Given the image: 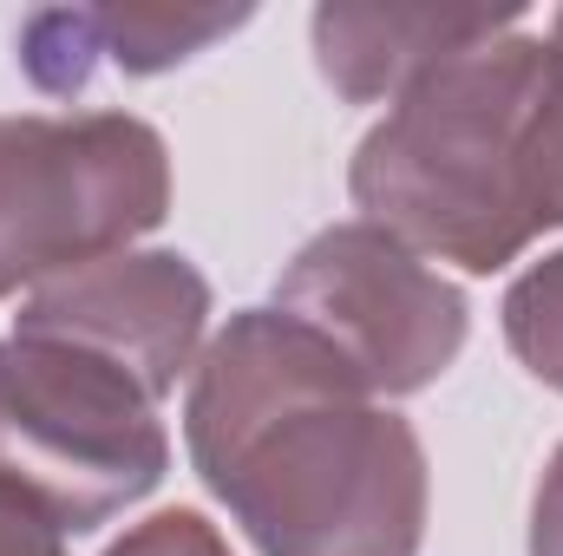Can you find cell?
<instances>
[{
  "instance_id": "cell-1",
  "label": "cell",
  "mask_w": 563,
  "mask_h": 556,
  "mask_svg": "<svg viewBox=\"0 0 563 556\" xmlns=\"http://www.w3.org/2000/svg\"><path fill=\"white\" fill-rule=\"evenodd\" d=\"M184 445L263 556H420L426 445L361 374L282 308L210 334L184 393Z\"/></svg>"
},
{
  "instance_id": "cell-2",
  "label": "cell",
  "mask_w": 563,
  "mask_h": 556,
  "mask_svg": "<svg viewBox=\"0 0 563 556\" xmlns=\"http://www.w3.org/2000/svg\"><path fill=\"white\" fill-rule=\"evenodd\" d=\"M538 66L544 40L498 33L407 86L354 151L347 190L361 223L465 276L511 269L538 243L518 184V138Z\"/></svg>"
},
{
  "instance_id": "cell-3",
  "label": "cell",
  "mask_w": 563,
  "mask_h": 556,
  "mask_svg": "<svg viewBox=\"0 0 563 556\" xmlns=\"http://www.w3.org/2000/svg\"><path fill=\"white\" fill-rule=\"evenodd\" d=\"M170 471L157 400L66 341H0V504L86 537L125 518Z\"/></svg>"
},
{
  "instance_id": "cell-4",
  "label": "cell",
  "mask_w": 563,
  "mask_h": 556,
  "mask_svg": "<svg viewBox=\"0 0 563 556\" xmlns=\"http://www.w3.org/2000/svg\"><path fill=\"white\" fill-rule=\"evenodd\" d=\"M170 216V151L132 112L0 119V301L125 256Z\"/></svg>"
},
{
  "instance_id": "cell-5",
  "label": "cell",
  "mask_w": 563,
  "mask_h": 556,
  "mask_svg": "<svg viewBox=\"0 0 563 556\" xmlns=\"http://www.w3.org/2000/svg\"><path fill=\"white\" fill-rule=\"evenodd\" d=\"M269 308L321 334L374 400H407L432 387L472 334L465 288L374 223H334L301 243Z\"/></svg>"
},
{
  "instance_id": "cell-6",
  "label": "cell",
  "mask_w": 563,
  "mask_h": 556,
  "mask_svg": "<svg viewBox=\"0 0 563 556\" xmlns=\"http://www.w3.org/2000/svg\"><path fill=\"white\" fill-rule=\"evenodd\" d=\"M13 334L99 354L164 407L210 347V281L177 249H125L33 288L13 314Z\"/></svg>"
},
{
  "instance_id": "cell-7",
  "label": "cell",
  "mask_w": 563,
  "mask_h": 556,
  "mask_svg": "<svg viewBox=\"0 0 563 556\" xmlns=\"http://www.w3.org/2000/svg\"><path fill=\"white\" fill-rule=\"evenodd\" d=\"M518 13H485V7H314L308 33H314V66L321 79L354 99V105H374V99H400L407 86H420L432 66L511 33Z\"/></svg>"
},
{
  "instance_id": "cell-8",
  "label": "cell",
  "mask_w": 563,
  "mask_h": 556,
  "mask_svg": "<svg viewBox=\"0 0 563 556\" xmlns=\"http://www.w3.org/2000/svg\"><path fill=\"white\" fill-rule=\"evenodd\" d=\"M250 7H99V13H40L20 33V66L40 92H79L92 66L119 73H170L230 26H243Z\"/></svg>"
},
{
  "instance_id": "cell-9",
  "label": "cell",
  "mask_w": 563,
  "mask_h": 556,
  "mask_svg": "<svg viewBox=\"0 0 563 556\" xmlns=\"http://www.w3.org/2000/svg\"><path fill=\"white\" fill-rule=\"evenodd\" d=\"M518 184H525V210L531 230H563V7L551 13L544 33V66H538V92L525 112V138H518Z\"/></svg>"
},
{
  "instance_id": "cell-10",
  "label": "cell",
  "mask_w": 563,
  "mask_h": 556,
  "mask_svg": "<svg viewBox=\"0 0 563 556\" xmlns=\"http://www.w3.org/2000/svg\"><path fill=\"white\" fill-rule=\"evenodd\" d=\"M505 341L551 393H563V249L505 288Z\"/></svg>"
},
{
  "instance_id": "cell-11",
  "label": "cell",
  "mask_w": 563,
  "mask_h": 556,
  "mask_svg": "<svg viewBox=\"0 0 563 556\" xmlns=\"http://www.w3.org/2000/svg\"><path fill=\"white\" fill-rule=\"evenodd\" d=\"M106 556H230V544L203 511H157V518L132 524Z\"/></svg>"
},
{
  "instance_id": "cell-12",
  "label": "cell",
  "mask_w": 563,
  "mask_h": 556,
  "mask_svg": "<svg viewBox=\"0 0 563 556\" xmlns=\"http://www.w3.org/2000/svg\"><path fill=\"white\" fill-rule=\"evenodd\" d=\"M531 556H563V445L551 452L531 498Z\"/></svg>"
},
{
  "instance_id": "cell-13",
  "label": "cell",
  "mask_w": 563,
  "mask_h": 556,
  "mask_svg": "<svg viewBox=\"0 0 563 556\" xmlns=\"http://www.w3.org/2000/svg\"><path fill=\"white\" fill-rule=\"evenodd\" d=\"M0 556H66V537L33 511L0 504Z\"/></svg>"
}]
</instances>
